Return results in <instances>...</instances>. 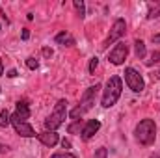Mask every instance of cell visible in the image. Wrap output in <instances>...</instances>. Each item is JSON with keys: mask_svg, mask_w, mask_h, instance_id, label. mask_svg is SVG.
Returning a JSON list of instances; mask_svg holds the SVG:
<instances>
[{"mask_svg": "<svg viewBox=\"0 0 160 158\" xmlns=\"http://www.w3.org/2000/svg\"><path fill=\"white\" fill-rule=\"evenodd\" d=\"M99 89H101V86H99V84H95V86L88 87V89L84 91V95H82V102H80V106H77L75 110H71V112H69V117L75 119V121H78V117H82L86 112H89V110H91V106L95 104V99H97Z\"/></svg>", "mask_w": 160, "mask_h": 158, "instance_id": "cell-1", "label": "cell"}, {"mask_svg": "<svg viewBox=\"0 0 160 158\" xmlns=\"http://www.w3.org/2000/svg\"><path fill=\"white\" fill-rule=\"evenodd\" d=\"M121 91H123V82H121L119 77H110L108 82H106V89H104V93H102V101H101V104L104 106V108H112L116 102H118V99L121 97Z\"/></svg>", "mask_w": 160, "mask_h": 158, "instance_id": "cell-2", "label": "cell"}, {"mask_svg": "<svg viewBox=\"0 0 160 158\" xmlns=\"http://www.w3.org/2000/svg\"><path fill=\"white\" fill-rule=\"evenodd\" d=\"M67 117V101L65 99H60L52 110V114L45 119V128L48 132H56V128H60L63 125V121Z\"/></svg>", "mask_w": 160, "mask_h": 158, "instance_id": "cell-3", "label": "cell"}, {"mask_svg": "<svg viewBox=\"0 0 160 158\" xmlns=\"http://www.w3.org/2000/svg\"><path fill=\"white\" fill-rule=\"evenodd\" d=\"M157 138V123L153 119H142L136 125V140L142 145H151L155 143Z\"/></svg>", "mask_w": 160, "mask_h": 158, "instance_id": "cell-4", "label": "cell"}, {"mask_svg": "<svg viewBox=\"0 0 160 158\" xmlns=\"http://www.w3.org/2000/svg\"><path fill=\"white\" fill-rule=\"evenodd\" d=\"M125 82H127L128 89H132L134 93H142L145 89V82L142 78V75L136 69H132V67H127L125 69Z\"/></svg>", "mask_w": 160, "mask_h": 158, "instance_id": "cell-5", "label": "cell"}, {"mask_svg": "<svg viewBox=\"0 0 160 158\" xmlns=\"http://www.w3.org/2000/svg\"><path fill=\"white\" fill-rule=\"evenodd\" d=\"M9 121H11V125H13V128H15V132H17L19 136H22V138H34V136H38L36 130H34V126H32L30 123L19 119L17 114H13V116L9 117Z\"/></svg>", "mask_w": 160, "mask_h": 158, "instance_id": "cell-6", "label": "cell"}, {"mask_svg": "<svg viewBox=\"0 0 160 158\" xmlns=\"http://www.w3.org/2000/svg\"><path fill=\"white\" fill-rule=\"evenodd\" d=\"M125 32H127V22H125V19H116L114 24H112V28H110V34H108V37H106V41H104L102 47H108V45L119 41L121 37L125 36Z\"/></svg>", "mask_w": 160, "mask_h": 158, "instance_id": "cell-7", "label": "cell"}, {"mask_svg": "<svg viewBox=\"0 0 160 158\" xmlns=\"http://www.w3.org/2000/svg\"><path fill=\"white\" fill-rule=\"evenodd\" d=\"M127 56H128V47H127L125 43H118V45L110 50L108 62H110L112 65H123L125 60H127Z\"/></svg>", "mask_w": 160, "mask_h": 158, "instance_id": "cell-8", "label": "cell"}, {"mask_svg": "<svg viewBox=\"0 0 160 158\" xmlns=\"http://www.w3.org/2000/svg\"><path fill=\"white\" fill-rule=\"evenodd\" d=\"M99 128H101V121L99 119H89L86 125H84V130H82V140L84 141H88V140H91L97 132H99Z\"/></svg>", "mask_w": 160, "mask_h": 158, "instance_id": "cell-9", "label": "cell"}, {"mask_svg": "<svg viewBox=\"0 0 160 158\" xmlns=\"http://www.w3.org/2000/svg\"><path fill=\"white\" fill-rule=\"evenodd\" d=\"M38 140H39L43 145H47V147H54V145L60 141L58 134H56V132H48V130H45V132L38 134Z\"/></svg>", "mask_w": 160, "mask_h": 158, "instance_id": "cell-10", "label": "cell"}, {"mask_svg": "<svg viewBox=\"0 0 160 158\" xmlns=\"http://www.w3.org/2000/svg\"><path fill=\"white\" fill-rule=\"evenodd\" d=\"M54 41H56L58 45H62V47H73V45H75V37H73L69 32H60Z\"/></svg>", "mask_w": 160, "mask_h": 158, "instance_id": "cell-11", "label": "cell"}, {"mask_svg": "<svg viewBox=\"0 0 160 158\" xmlns=\"http://www.w3.org/2000/svg\"><path fill=\"white\" fill-rule=\"evenodd\" d=\"M15 114H17V117L22 119V121H26V119L30 117V108H28L26 101H19V102H17V110H15Z\"/></svg>", "mask_w": 160, "mask_h": 158, "instance_id": "cell-12", "label": "cell"}, {"mask_svg": "<svg viewBox=\"0 0 160 158\" xmlns=\"http://www.w3.org/2000/svg\"><path fill=\"white\" fill-rule=\"evenodd\" d=\"M84 125H86V123H84V121H80V119H78V121H73V123L67 126V132H69V134H82Z\"/></svg>", "mask_w": 160, "mask_h": 158, "instance_id": "cell-13", "label": "cell"}, {"mask_svg": "<svg viewBox=\"0 0 160 158\" xmlns=\"http://www.w3.org/2000/svg\"><path fill=\"white\" fill-rule=\"evenodd\" d=\"M134 50H136V56H138L140 60H143L145 54H147V50H145V43H143L142 39H136V43H134Z\"/></svg>", "mask_w": 160, "mask_h": 158, "instance_id": "cell-14", "label": "cell"}, {"mask_svg": "<svg viewBox=\"0 0 160 158\" xmlns=\"http://www.w3.org/2000/svg\"><path fill=\"white\" fill-rule=\"evenodd\" d=\"M160 17V2L158 4H149V13H147V19H157Z\"/></svg>", "mask_w": 160, "mask_h": 158, "instance_id": "cell-15", "label": "cell"}, {"mask_svg": "<svg viewBox=\"0 0 160 158\" xmlns=\"http://www.w3.org/2000/svg\"><path fill=\"white\" fill-rule=\"evenodd\" d=\"M73 6H75V9H77L80 19H84L86 17V6H84V2L82 0H73Z\"/></svg>", "mask_w": 160, "mask_h": 158, "instance_id": "cell-16", "label": "cell"}, {"mask_svg": "<svg viewBox=\"0 0 160 158\" xmlns=\"http://www.w3.org/2000/svg\"><path fill=\"white\" fill-rule=\"evenodd\" d=\"M9 117H11V116L8 114V110H2V112H0V126H8V125L11 123Z\"/></svg>", "mask_w": 160, "mask_h": 158, "instance_id": "cell-17", "label": "cell"}, {"mask_svg": "<svg viewBox=\"0 0 160 158\" xmlns=\"http://www.w3.org/2000/svg\"><path fill=\"white\" fill-rule=\"evenodd\" d=\"M26 67L32 69V71H36V69L39 67V62H38L36 58H26Z\"/></svg>", "mask_w": 160, "mask_h": 158, "instance_id": "cell-18", "label": "cell"}, {"mask_svg": "<svg viewBox=\"0 0 160 158\" xmlns=\"http://www.w3.org/2000/svg\"><path fill=\"white\" fill-rule=\"evenodd\" d=\"M153 63H160V52L158 50H155L151 54V60H147V65H153Z\"/></svg>", "mask_w": 160, "mask_h": 158, "instance_id": "cell-19", "label": "cell"}, {"mask_svg": "<svg viewBox=\"0 0 160 158\" xmlns=\"http://www.w3.org/2000/svg\"><path fill=\"white\" fill-rule=\"evenodd\" d=\"M95 158H108V149L106 147H99L95 151Z\"/></svg>", "mask_w": 160, "mask_h": 158, "instance_id": "cell-20", "label": "cell"}, {"mask_svg": "<svg viewBox=\"0 0 160 158\" xmlns=\"http://www.w3.org/2000/svg\"><path fill=\"white\" fill-rule=\"evenodd\" d=\"M50 158H77L75 155H71V153H65V151H62V153H54Z\"/></svg>", "mask_w": 160, "mask_h": 158, "instance_id": "cell-21", "label": "cell"}, {"mask_svg": "<svg viewBox=\"0 0 160 158\" xmlns=\"http://www.w3.org/2000/svg\"><path fill=\"white\" fill-rule=\"evenodd\" d=\"M97 65H99V58H91V60H89V73H91V75L95 73Z\"/></svg>", "mask_w": 160, "mask_h": 158, "instance_id": "cell-22", "label": "cell"}, {"mask_svg": "<svg viewBox=\"0 0 160 158\" xmlns=\"http://www.w3.org/2000/svg\"><path fill=\"white\" fill-rule=\"evenodd\" d=\"M43 56H45V58H50V56H52V50L45 47V48H43Z\"/></svg>", "mask_w": 160, "mask_h": 158, "instance_id": "cell-23", "label": "cell"}, {"mask_svg": "<svg viewBox=\"0 0 160 158\" xmlns=\"http://www.w3.org/2000/svg\"><path fill=\"white\" fill-rule=\"evenodd\" d=\"M8 151H9V147L4 145V143H0V155H4V153H8Z\"/></svg>", "mask_w": 160, "mask_h": 158, "instance_id": "cell-24", "label": "cell"}, {"mask_svg": "<svg viewBox=\"0 0 160 158\" xmlns=\"http://www.w3.org/2000/svg\"><path fill=\"white\" fill-rule=\"evenodd\" d=\"M8 77H9V78H15V77H17V71H15V69H9V71H8Z\"/></svg>", "mask_w": 160, "mask_h": 158, "instance_id": "cell-25", "label": "cell"}, {"mask_svg": "<svg viewBox=\"0 0 160 158\" xmlns=\"http://www.w3.org/2000/svg\"><path fill=\"white\" fill-rule=\"evenodd\" d=\"M62 145H63V149H69V147H71V141H69V140H63Z\"/></svg>", "mask_w": 160, "mask_h": 158, "instance_id": "cell-26", "label": "cell"}, {"mask_svg": "<svg viewBox=\"0 0 160 158\" xmlns=\"http://www.w3.org/2000/svg\"><path fill=\"white\" fill-rule=\"evenodd\" d=\"M21 36H22V39L26 41L28 37H30V32H28V30H22V34H21Z\"/></svg>", "mask_w": 160, "mask_h": 158, "instance_id": "cell-27", "label": "cell"}, {"mask_svg": "<svg viewBox=\"0 0 160 158\" xmlns=\"http://www.w3.org/2000/svg\"><path fill=\"white\" fill-rule=\"evenodd\" d=\"M151 41H153V43H160V34H155V36L151 37Z\"/></svg>", "mask_w": 160, "mask_h": 158, "instance_id": "cell-28", "label": "cell"}, {"mask_svg": "<svg viewBox=\"0 0 160 158\" xmlns=\"http://www.w3.org/2000/svg\"><path fill=\"white\" fill-rule=\"evenodd\" d=\"M4 75V65H2V58H0V77Z\"/></svg>", "mask_w": 160, "mask_h": 158, "instance_id": "cell-29", "label": "cell"}, {"mask_svg": "<svg viewBox=\"0 0 160 158\" xmlns=\"http://www.w3.org/2000/svg\"><path fill=\"white\" fill-rule=\"evenodd\" d=\"M153 158H160V156H153Z\"/></svg>", "mask_w": 160, "mask_h": 158, "instance_id": "cell-30", "label": "cell"}, {"mask_svg": "<svg viewBox=\"0 0 160 158\" xmlns=\"http://www.w3.org/2000/svg\"><path fill=\"white\" fill-rule=\"evenodd\" d=\"M157 75H158V77H160V73H157Z\"/></svg>", "mask_w": 160, "mask_h": 158, "instance_id": "cell-31", "label": "cell"}, {"mask_svg": "<svg viewBox=\"0 0 160 158\" xmlns=\"http://www.w3.org/2000/svg\"><path fill=\"white\" fill-rule=\"evenodd\" d=\"M0 89H2V87H0Z\"/></svg>", "mask_w": 160, "mask_h": 158, "instance_id": "cell-32", "label": "cell"}]
</instances>
